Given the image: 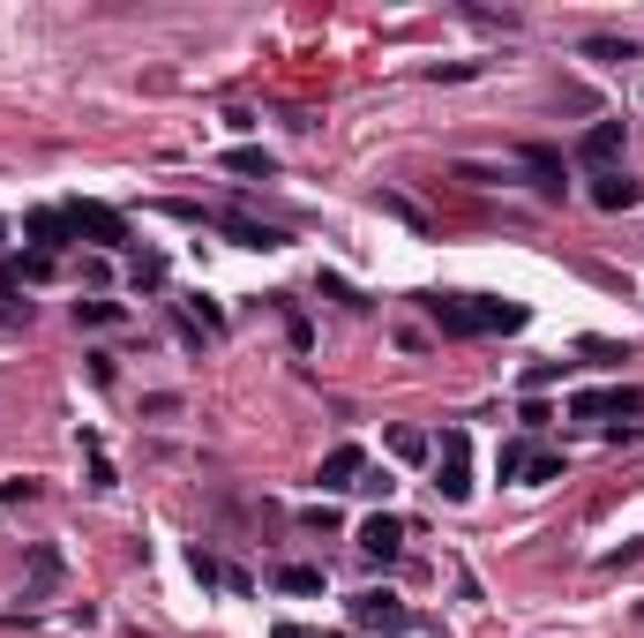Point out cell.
I'll return each instance as SVG.
<instances>
[{
  "label": "cell",
  "mask_w": 644,
  "mask_h": 638,
  "mask_svg": "<svg viewBox=\"0 0 644 638\" xmlns=\"http://www.w3.org/2000/svg\"><path fill=\"white\" fill-rule=\"evenodd\" d=\"M53 271H61V255H45V249H31L23 263H16V279H31V286H45Z\"/></svg>",
  "instance_id": "cell-19"
},
{
  "label": "cell",
  "mask_w": 644,
  "mask_h": 638,
  "mask_svg": "<svg viewBox=\"0 0 644 638\" xmlns=\"http://www.w3.org/2000/svg\"><path fill=\"white\" fill-rule=\"evenodd\" d=\"M472 323H480V331H524L532 308H524V301H472Z\"/></svg>",
  "instance_id": "cell-14"
},
{
  "label": "cell",
  "mask_w": 644,
  "mask_h": 638,
  "mask_svg": "<svg viewBox=\"0 0 644 638\" xmlns=\"http://www.w3.org/2000/svg\"><path fill=\"white\" fill-rule=\"evenodd\" d=\"M577 159L600 165V173H614V159H622V121H592L577 135Z\"/></svg>",
  "instance_id": "cell-7"
},
{
  "label": "cell",
  "mask_w": 644,
  "mask_h": 638,
  "mask_svg": "<svg viewBox=\"0 0 644 638\" xmlns=\"http://www.w3.org/2000/svg\"><path fill=\"white\" fill-rule=\"evenodd\" d=\"M225 173H247V181H270L277 159L270 151H255V143H241V151H225Z\"/></svg>",
  "instance_id": "cell-15"
},
{
  "label": "cell",
  "mask_w": 644,
  "mask_h": 638,
  "mask_svg": "<svg viewBox=\"0 0 644 638\" xmlns=\"http://www.w3.org/2000/svg\"><path fill=\"white\" fill-rule=\"evenodd\" d=\"M187 308H195V323H203V331H225V308H217V301H187Z\"/></svg>",
  "instance_id": "cell-23"
},
{
  "label": "cell",
  "mask_w": 644,
  "mask_h": 638,
  "mask_svg": "<svg viewBox=\"0 0 644 638\" xmlns=\"http://www.w3.org/2000/svg\"><path fill=\"white\" fill-rule=\"evenodd\" d=\"M345 624H352V631H375V638H405L412 631V608H405L390 586H368V594L345 601Z\"/></svg>",
  "instance_id": "cell-1"
},
{
  "label": "cell",
  "mask_w": 644,
  "mask_h": 638,
  "mask_svg": "<svg viewBox=\"0 0 644 638\" xmlns=\"http://www.w3.org/2000/svg\"><path fill=\"white\" fill-rule=\"evenodd\" d=\"M570 414L577 421H622V428H630V414H644V391H630V383H614V391H577Z\"/></svg>",
  "instance_id": "cell-5"
},
{
  "label": "cell",
  "mask_w": 644,
  "mask_h": 638,
  "mask_svg": "<svg viewBox=\"0 0 644 638\" xmlns=\"http://www.w3.org/2000/svg\"><path fill=\"white\" fill-rule=\"evenodd\" d=\"M360 474H368V450L338 444L330 458H323V474H315V480H323V488H360Z\"/></svg>",
  "instance_id": "cell-10"
},
{
  "label": "cell",
  "mask_w": 644,
  "mask_h": 638,
  "mask_svg": "<svg viewBox=\"0 0 644 638\" xmlns=\"http://www.w3.org/2000/svg\"><path fill=\"white\" fill-rule=\"evenodd\" d=\"M127 279H135V293H157V286H165V255H157V249L127 255Z\"/></svg>",
  "instance_id": "cell-16"
},
{
  "label": "cell",
  "mask_w": 644,
  "mask_h": 638,
  "mask_svg": "<svg viewBox=\"0 0 644 638\" xmlns=\"http://www.w3.org/2000/svg\"><path fill=\"white\" fill-rule=\"evenodd\" d=\"M360 548H368L375 564H390V556L405 548V518H390V510H375L368 526H360Z\"/></svg>",
  "instance_id": "cell-11"
},
{
  "label": "cell",
  "mask_w": 644,
  "mask_h": 638,
  "mask_svg": "<svg viewBox=\"0 0 644 638\" xmlns=\"http://www.w3.org/2000/svg\"><path fill=\"white\" fill-rule=\"evenodd\" d=\"M584 61H637V38H584Z\"/></svg>",
  "instance_id": "cell-17"
},
{
  "label": "cell",
  "mask_w": 644,
  "mask_h": 638,
  "mask_svg": "<svg viewBox=\"0 0 644 638\" xmlns=\"http://www.w3.org/2000/svg\"><path fill=\"white\" fill-rule=\"evenodd\" d=\"M592 203H600V211H637L644 181H630V173H600V181H592Z\"/></svg>",
  "instance_id": "cell-12"
},
{
  "label": "cell",
  "mask_w": 644,
  "mask_h": 638,
  "mask_svg": "<svg viewBox=\"0 0 644 638\" xmlns=\"http://www.w3.org/2000/svg\"><path fill=\"white\" fill-rule=\"evenodd\" d=\"M390 450H398V458H420V450H428V436H420V428H398V436H390Z\"/></svg>",
  "instance_id": "cell-22"
},
{
  "label": "cell",
  "mask_w": 644,
  "mask_h": 638,
  "mask_svg": "<svg viewBox=\"0 0 644 638\" xmlns=\"http://www.w3.org/2000/svg\"><path fill=\"white\" fill-rule=\"evenodd\" d=\"M435 488H442L450 504L472 496V436H464V428H442V444H435Z\"/></svg>",
  "instance_id": "cell-2"
},
{
  "label": "cell",
  "mask_w": 644,
  "mask_h": 638,
  "mask_svg": "<svg viewBox=\"0 0 644 638\" xmlns=\"http://www.w3.org/2000/svg\"><path fill=\"white\" fill-rule=\"evenodd\" d=\"M420 308H428V316L442 323L450 338H480V323H472V293H428Z\"/></svg>",
  "instance_id": "cell-6"
},
{
  "label": "cell",
  "mask_w": 644,
  "mask_h": 638,
  "mask_svg": "<svg viewBox=\"0 0 644 638\" xmlns=\"http://www.w3.org/2000/svg\"><path fill=\"white\" fill-rule=\"evenodd\" d=\"M270 638H307V631H300V624H277V631H270Z\"/></svg>",
  "instance_id": "cell-24"
},
{
  "label": "cell",
  "mask_w": 644,
  "mask_h": 638,
  "mask_svg": "<svg viewBox=\"0 0 644 638\" xmlns=\"http://www.w3.org/2000/svg\"><path fill=\"white\" fill-rule=\"evenodd\" d=\"M211 225H217V233H233L241 249H285V233H277V225H263V219H241V211H211Z\"/></svg>",
  "instance_id": "cell-8"
},
{
  "label": "cell",
  "mask_w": 644,
  "mask_h": 638,
  "mask_svg": "<svg viewBox=\"0 0 644 638\" xmlns=\"http://www.w3.org/2000/svg\"><path fill=\"white\" fill-rule=\"evenodd\" d=\"M518 159H524V173H532V181H540L548 195H562V189H570V181H562L570 165H562V151H554V143H524Z\"/></svg>",
  "instance_id": "cell-9"
},
{
  "label": "cell",
  "mask_w": 644,
  "mask_h": 638,
  "mask_svg": "<svg viewBox=\"0 0 644 638\" xmlns=\"http://www.w3.org/2000/svg\"><path fill=\"white\" fill-rule=\"evenodd\" d=\"M502 480H518V488L562 480V450H548V444H502Z\"/></svg>",
  "instance_id": "cell-4"
},
{
  "label": "cell",
  "mask_w": 644,
  "mask_h": 638,
  "mask_svg": "<svg viewBox=\"0 0 644 638\" xmlns=\"http://www.w3.org/2000/svg\"><path fill=\"white\" fill-rule=\"evenodd\" d=\"M68 225H75V241H98V249H127V219L113 203H91V195H75L68 203Z\"/></svg>",
  "instance_id": "cell-3"
},
{
  "label": "cell",
  "mask_w": 644,
  "mask_h": 638,
  "mask_svg": "<svg viewBox=\"0 0 644 638\" xmlns=\"http://www.w3.org/2000/svg\"><path fill=\"white\" fill-rule=\"evenodd\" d=\"M0 249H8V219H0Z\"/></svg>",
  "instance_id": "cell-26"
},
{
  "label": "cell",
  "mask_w": 644,
  "mask_h": 638,
  "mask_svg": "<svg viewBox=\"0 0 644 638\" xmlns=\"http://www.w3.org/2000/svg\"><path fill=\"white\" fill-rule=\"evenodd\" d=\"M277 594H323V571L315 564H285L277 571Z\"/></svg>",
  "instance_id": "cell-18"
},
{
  "label": "cell",
  "mask_w": 644,
  "mask_h": 638,
  "mask_svg": "<svg viewBox=\"0 0 644 638\" xmlns=\"http://www.w3.org/2000/svg\"><path fill=\"white\" fill-rule=\"evenodd\" d=\"M75 323H98L105 331V323H121V301H75Z\"/></svg>",
  "instance_id": "cell-20"
},
{
  "label": "cell",
  "mask_w": 644,
  "mask_h": 638,
  "mask_svg": "<svg viewBox=\"0 0 644 638\" xmlns=\"http://www.w3.org/2000/svg\"><path fill=\"white\" fill-rule=\"evenodd\" d=\"M23 316H31V308H0V323H23Z\"/></svg>",
  "instance_id": "cell-25"
},
{
  "label": "cell",
  "mask_w": 644,
  "mask_h": 638,
  "mask_svg": "<svg viewBox=\"0 0 644 638\" xmlns=\"http://www.w3.org/2000/svg\"><path fill=\"white\" fill-rule=\"evenodd\" d=\"M31 578H38V586H53V578H61V556H53V548H38V556H31Z\"/></svg>",
  "instance_id": "cell-21"
},
{
  "label": "cell",
  "mask_w": 644,
  "mask_h": 638,
  "mask_svg": "<svg viewBox=\"0 0 644 638\" xmlns=\"http://www.w3.org/2000/svg\"><path fill=\"white\" fill-rule=\"evenodd\" d=\"M23 233H31V241H38L45 255H61L68 241H75V225H68V211H31V219H23Z\"/></svg>",
  "instance_id": "cell-13"
}]
</instances>
